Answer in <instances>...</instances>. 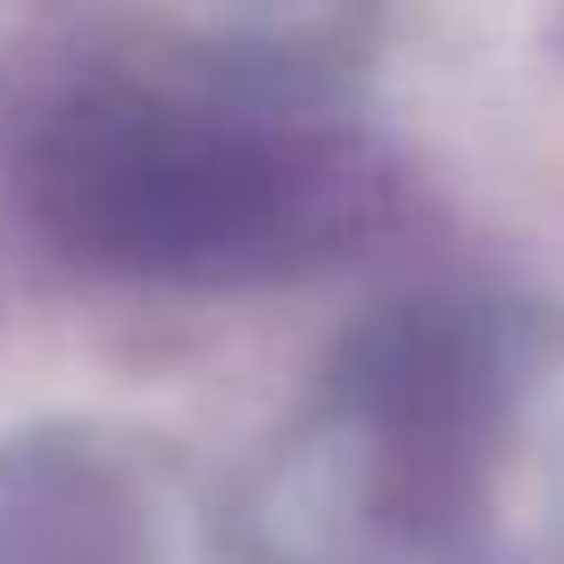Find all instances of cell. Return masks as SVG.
Here are the masks:
<instances>
[{
	"mask_svg": "<svg viewBox=\"0 0 564 564\" xmlns=\"http://www.w3.org/2000/svg\"><path fill=\"white\" fill-rule=\"evenodd\" d=\"M9 208L58 265L124 291H274L357 258L382 159L324 42L75 51L0 141Z\"/></svg>",
	"mask_w": 564,
	"mask_h": 564,
	"instance_id": "6da1fadb",
	"label": "cell"
},
{
	"mask_svg": "<svg viewBox=\"0 0 564 564\" xmlns=\"http://www.w3.org/2000/svg\"><path fill=\"white\" fill-rule=\"evenodd\" d=\"M232 564H564V307H366L225 490Z\"/></svg>",
	"mask_w": 564,
	"mask_h": 564,
	"instance_id": "7a4b0ae2",
	"label": "cell"
},
{
	"mask_svg": "<svg viewBox=\"0 0 564 564\" xmlns=\"http://www.w3.org/2000/svg\"><path fill=\"white\" fill-rule=\"evenodd\" d=\"M0 564H232L225 498L133 423L51 415L0 441Z\"/></svg>",
	"mask_w": 564,
	"mask_h": 564,
	"instance_id": "3957f363",
	"label": "cell"
}]
</instances>
